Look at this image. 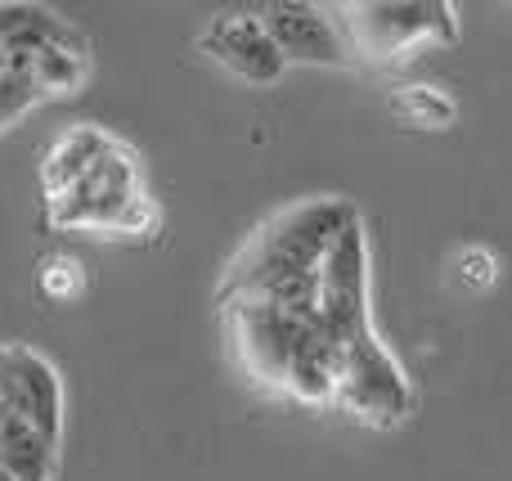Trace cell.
I'll return each instance as SVG.
<instances>
[{"instance_id":"6da1fadb","label":"cell","mask_w":512,"mask_h":481,"mask_svg":"<svg viewBox=\"0 0 512 481\" xmlns=\"http://www.w3.org/2000/svg\"><path fill=\"white\" fill-rule=\"evenodd\" d=\"M41 216L59 234L95 239H153L162 225L140 153L95 122H72L45 149Z\"/></svg>"},{"instance_id":"7a4b0ae2","label":"cell","mask_w":512,"mask_h":481,"mask_svg":"<svg viewBox=\"0 0 512 481\" xmlns=\"http://www.w3.org/2000/svg\"><path fill=\"white\" fill-rule=\"evenodd\" d=\"M95 68L90 36L45 5L0 0V135L50 99H68Z\"/></svg>"},{"instance_id":"3957f363","label":"cell","mask_w":512,"mask_h":481,"mask_svg":"<svg viewBox=\"0 0 512 481\" xmlns=\"http://www.w3.org/2000/svg\"><path fill=\"white\" fill-rule=\"evenodd\" d=\"M63 374L32 342H0V481H54Z\"/></svg>"},{"instance_id":"277c9868","label":"cell","mask_w":512,"mask_h":481,"mask_svg":"<svg viewBox=\"0 0 512 481\" xmlns=\"http://www.w3.org/2000/svg\"><path fill=\"white\" fill-rule=\"evenodd\" d=\"M342 32L351 63L369 68H400L423 50L459 45V9L450 0H355L328 9Z\"/></svg>"},{"instance_id":"5b68a950","label":"cell","mask_w":512,"mask_h":481,"mask_svg":"<svg viewBox=\"0 0 512 481\" xmlns=\"http://www.w3.org/2000/svg\"><path fill=\"white\" fill-rule=\"evenodd\" d=\"M198 54H207L216 68H225L230 77L248 81V86H274V81L288 72L274 36L265 32L261 14H248V9H239V14H216L212 23L198 32Z\"/></svg>"},{"instance_id":"8992f818","label":"cell","mask_w":512,"mask_h":481,"mask_svg":"<svg viewBox=\"0 0 512 481\" xmlns=\"http://www.w3.org/2000/svg\"><path fill=\"white\" fill-rule=\"evenodd\" d=\"M265 32L274 36L283 63H301V68H351V54L342 45L333 14L310 0H274L261 9Z\"/></svg>"},{"instance_id":"52a82bcc","label":"cell","mask_w":512,"mask_h":481,"mask_svg":"<svg viewBox=\"0 0 512 481\" xmlns=\"http://www.w3.org/2000/svg\"><path fill=\"white\" fill-rule=\"evenodd\" d=\"M387 113L391 122L409 126V131H450L459 122V99L432 81H405V86H391Z\"/></svg>"},{"instance_id":"ba28073f","label":"cell","mask_w":512,"mask_h":481,"mask_svg":"<svg viewBox=\"0 0 512 481\" xmlns=\"http://www.w3.org/2000/svg\"><path fill=\"white\" fill-rule=\"evenodd\" d=\"M36 293L54 306H72L90 293V275L72 252H50V257L36 266Z\"/></svg>"},{"instance_id":"9c48e42d","label":"cell","mask_w":512,"mask_h":481,"mask_svg":"<svg viewBox=\"0 0 512 481\" xmlns=\"http://www.w3.org/2000/svg\"><path fill=\"white\" fill-rule=\"evenodd\" d=\"M450 275L459 279L468 293H486V288H495V279H499V257L490 248H481V243H468V248L454 252Z\"/></svg>"}]
</instances>
